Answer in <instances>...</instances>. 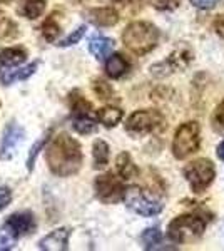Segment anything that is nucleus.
Masks as SVG:
<instances>
[{
	"mask_svg": "<svg viewBox=\"0 0 224 251\" xmlns=\"http://www.w3.org/2000/svg\"><path fill=\"white\" fill-rule=\"evenodd\" d=\"M46 163L54 176L71 177L80 171L84 163L82 146L67 132H59L49 141Z\"/></svg>",
	"mask_w": 224,
	"mask_h": 251,
	"instance_id": "obj_1",
	"label": "nucleus"
},
{
	"mask_svg": "<svg viewBox=\"0 0 224 251\" xmlns=\"http://www.w3.org/2000/svg\"><path fill=\"white\" fill-rule=\"evenodd\" d=\"M122 42L132 54L146 55L152 49H156L159 42V29L146 20H136L122 32Z\"/></svg>",
	"mask_w": 224,
	"mask_h": 251,
	"instance_id": "obj_2",
	"label": "nucleus"
},
{
	"mask_svg": "<svg viewBox=\"0 0 224 251\" xmlns=\"http://www.w3.org/2000/svg\"><path fill=\"white\" fill-rule=\"evenodd\" d=\"M207 226V218L201 216L198 213L181 214L174 218L168 226V238L173 243L184 245V243H193L199 240L204 234Z\"/></svg>",
	"mask_w": 224,
	"mask_h": 251,
	"instance_id": "obj_3",
	"label": "nucleus"
},
{
	"mask_svg": "<svg viewBox=\"0 0 224 251\" xmlns=\"http://www.w3.org/2000/svg\"><path fill=\"white\" fill-rule=\"evenodd\" d=\"M156 191L152 189H146V188H141V186H131L127 188L125 191V206H127L131 211H134L139 216H144V218H152V216H157L159 213L162 211L164 204L162 201L157 198Z\"/></svg>",
	"mask_w": 224,
	"mask_h": 251,
	"instance_id": "obj_4",
	"label": "nucleus"
},
{
	"mask_svg": "<svg viewBox=\"0 0 224 251\" xmlns=\"http://www.w3.org/2000/svg\"><path fill=\"white\" fill-rule=\"evenodd\" d=\"M124 126L125 131L132 137H142L162 131L166 127V119L156 109H141V111H134Z\"/></svg>",
	"mask_w": 224,
	"mask_h": 251,
	"instance_id": "obj_5",
	"label": "nucleus"
},
{
	"mask_svg": "<svg viewBox=\"0 0 224 251\" xmlns=\"http://www.w3.org/2000/svg\"><path fill=\"white\" fill-rule=\"evenodd\" d=\"M201 148V127L198 123L189 121L177 127L173 139V154L176 159H186Z\"/></svg>",
	"mask_w": 224,
	"mask_h": 251,
	"instance_id": "obj_6",
	"label": "nucleus"
},
{
	"mask_svg": "<svg viewBox=\"0 0 224 251\" xmlns=\"http://www.w3.org/2000/svg\"><path fill=\"white\" fill-rule=\"evenodd\" d=\"M125 188L124 179L119 174L114 173H104L94 179V193L96 198L104 204H117L124 201L125 198Z\"/></svg>",
	"mask_w": 224,
	"mask_h": 251,
	"instance_id": "obj_7",
	"label": "nucleus"
},
{
	"mask_svg": "<svg viewBox=\"0 0 224 251\" xmlns=\"http://www.w3.org/2000/svg\"><path fill=\"white\" fill-rule=\"evenodd\" d=\"M186 181L189 183L191 189L194 193H204L211 184H213L216 177V169L214 164L206 157H199L196 161H191L189 164H186V168L182 169Z\"/></svg>",
	"mask_w": 224,
	"mask_h": 251,
	"instance_id": "obj_8",
	"label": "nucleus"
},
{
	"mask_svg": "<svg viewBox=\"0 0 224 251\" xmlns=\"http://www.w3.org/2000/svg\"><path fill=\"white\" fill-rule=\"evenodd\" d=\"M24 139H25V129L15 121H10L3 129L2 139H0V161L14 159Z\"/></svg>",
	"mask_w": 224,
	"mask_h": 251,
	"instance_id": "obj_9",
	"label": "nucleus"
},
{
	"mask_svg": "<svg viewBox=\"0 0 224 251\" xmlns=\"http://www.w3.org/2000/svg\"><path fill=\"white\" fill-rule=\"evenodd\" d=\"M193 62V52L189 49H177L166 60L150 67V74L156 77H166L176 71H184Z\"/></svg>",
	"mask_w": 224,
	"mask_h": 251,
	"instance_id": "obj_10",
	"label": "nucleus"
},
{
	"mask_svg": "<svg viewBox=\"0 0 224 251\" xmlns=\"http://www.w3.org/2000/svg\"><path fill=\"white\" fill-rule=\"evenodd\" d=\"M72 234L71 228H57L54 231L42 238L39 241V250L42 251H67L69 250V238Z\"/></svg>",
	"mask_w": 224,
	"mask_h": 251,
	"instance_id": "obj_11",
	"label": "nucleus"
},
{
	"mask_svg": "<svg viewBox=\"0 0 224 251\" xmlns=\"http://www.w3.org/2000/svg\"><path fill=\"white\" fill-rule=\"evenodd\" d=\"M5 223L20 238L32 234L37 229V221H35V216L32 211H15L7 218Z\"/></svg>",
	"mask_w": 224,
	"mask_h": 251,
	"instance_id": "obj_12",
	"label": "nucleus"
},
{
	"mask_svg": "<svg viewBox=\"0 0 224 251\" xmlns=\"http://www.w3.org/2000/svg\"><path fill=\"white\" fill-rule=\"evenodd\" d=\"M85 19L96 27H112L119 22V12L112 7H97L85 12Z\"/></svg>",
	"mask_w": 224,
	"mask_h": 251,
	"instance_id": "obj_13",
	"label": "nucleus"
},
{
	"mask_svg": "<svg viewBox=\"0 0 224 251\" xmlns=\"http://www.w3.org/2000/svg\"><path fill=\"white\" fill-rule=\"evenodd\" d=\"M28 54L24 47H0V69H10L22 66L27 60Z\"/></svg>",
	"mask_w": 224,
	"mask_h": 251,
	"instance_id": "obj_14",
	"label": "nucleus"
},
{
	"mask_svg": "<svg viewBox=\"0 0 224 251\" xmlns=\"http://www.w3.org/2000/svg\"><path fill=\"white\" fill-rule=\"evenodd\" d=\"M105 75L111 79H121L131 71V62L124 57L122 54H111L105 59L104 66Z\"/></svg>",
	"mask_w": 224,
	"mask_h": 251,
	"instance_id": "obj_15",
	"label": "nucleus"
},
{
	"mask_svg": "<svg viewBox=\"0 0 224 251\" xmlns=\"http://www.w3.org/2000/svg\"><path fill=\"white\" fill-rule=\"evenodd\" d=\"M116 42L111 37H105V35H94L89 40V52L96 57L97 60H105L109 55L112 54Z\"/></svg>",
	"mask_w": 224,
	"mask_h": 251,
	"instance_id": "obj_16",
	"label": "nucleus"
},
{
	"mask_svg": "<svg viewBox=\"0 0 224 251\" xmlns=\"http://www.w3.org/2000/svg\"><path fill=\"white\" fill-rule=\"evenodd\" d=\"M46 7L47 0H17V14L27 20L42 17Z\"/></svg>",
	"mask_w": 224,
	"mask_h": 251,
	"instance_id": "obj_17",
	"label": "nucleus"
},
{
	"mask_svg": "<svg viewBox=\"0 0 224 251\" xmlns=\"http://www.w3.org/2000/svg\"><path fill=\"white\" fill-rule=\"evenodd\" d=\"M67 102H69V109H71L72 117L92 114V104L89 102V100L80 94V91H77V89H74L72 92H69Z\"/></svg>",
	"mask_w": 224,
	"mask_h": 251,
	"instance_id": "obj_18",
	"label": "nucleus"
},
{
	"mask_svg": "<svg viewBox=\"0 0 224 251\" xmlns=\"http://www.w3.org/2000/svg\"><path fill=\"white\" fill-rule=\"evenodd\" d=\"M116 171L124 181H131L139 176V169L134 163L132 156L129 152H121L116 159Z\"/></svg>",
	"mask_w": 224,
	"mask_h": 251,
	"instance_id": "obj_19",
	"label": "nucleus"
},
{
	"mask_svg": "<svg viewBox=\"0 0 224 251\" xmlns=\"http://www.w3.org/2000/svg\"><path fill=\"white\" fill-rule=\"evenodd\" d=\"M39 69V62H32L25 67H17L14 71H5L2 75H0V80H2L3 86H10V84L17 82V80H27L28 77L37 72Z\"/></svg>",
	"mask_w": 224,
	"mask_h": 251,
	"instance_id": "obj_20",
	"label": "nucleus"
},
{
	"mask_svg": "<svg viewBox=\"0 0 224 251\" xmlns=\"http://www.w3.org/2000/svg\"><path fill=\"white\" fill-rule=\"evenodd\" d=\"M109 159H111V148L109 144L102 139H96L92 144V166L94 169L100 171L105 166L109 164Z\"/></svg>",
	"mask_w": 224,
	"mask_h": 251,
	"instance_id": "obj_21",
	"label": "nucleus"
},
{
	"mask_svg": "<svg viewBox=\"0 0 224 251\" xmlns=\"http://www.w3.org/2000/svg\"><path fill=\"white\" fill-rule=\"evenodd\" d=\"M50 137H52V129H47V131L44 132V134L40 136L34 144H32L30 151H28V154H27V159H25V168H27V171H28V173L34 171L35 161H37V157H39L40 152L46 151V146L49 144Z\"/></svg>",
	"mask_w": 224,
	"mask_h": 251,
	"instance_id": "obj_22",
	"label": "nucleus"
},
{
	"mask_svg": "<svg viewBox=\"0 0 224 251\" xmlns=\"http://www.w3.org/2000/svg\"><path fill=\"white\" fill-rule=\"evenodd\" d=\"M96 116L104 127L111 129V127H116V126L122 121V117H124V111L119 107H116V106H104L96 112Z\"/></svg>",
	"mask_w": 224,
	"mask_h": 251,
	"instance_id": "obj_23",
	"label": "nucleus"
},
{
	"mask_svg": "<svg viewBox=\"0 0 224 251\" xmlns=\"http://www.w3.org/2000/svg\"><path fill=\"white\" fill-rule=\"evenodd\" d=\"M20 35L19 25L14 19H10L2 9H0V42H5V40L17 39Z\"/></svg>",
	"mask_w": 224,
	"mask_h": 251,
	"instance_id": "obj_24",
	"label": "nucleus"
},
{
	"mask_svg": "<svg viewBox=\"0 0 224 251\" xmlns=\"http://www.w3.org/2000/svg\"><path fill=\"white\" fill-rule=\"evenodd\" d=\"M40 32H42V37L47 40V42H57L59 35L62 34V27H60L59 20H57V14H50L49 17L42 22V27H40Z\"/></svg>",
	"mask_w": 224,
	"mask_h": 251,
	"instance_id": "obj_25",
	"label": "nucleus"
},
{
	"mask_svg": "<svg viewBox=\"0 0 224 251\" xmlns=\"http://www.w3.org/2000/svg\"><path fill=\"white\" fill-rule=\"evenodd\" d=\"M92 91L100 100H105V102H111V100L116 99V92H114L112 86L105 79H100V77L94 79L92 80Z\"/></svg>",
	"mask_w": 224,
	"mask_h": 251,
	"instance_id": "obj_26",
	"label": "nucleus"
},
{
	"mask_svg": "<svg viewBox=\"0 0 224 251\" xmlns=\"http://www.w3.org/2000/svg\"><path fill=\"white\" fill-rule=\"evenodd\" d=\"M19 240H20V236L7 225V223H3V225L0 226V251L14 250Z\"/></svg>",
	"mask_w": 224,
	"mask_h": 251,
	"instance_id": "obj_27",
	"label": "nucleus"
},
{
	"mask_svg": "<svg viewBox=\"0 0 224 251\" xmlns=\"http://www.w3.org/2000/svg\"><path fill=\"white\" fill-rule=\"evenodd\" d=\"M72 127L75 132L82 136H89L92 132L97 131V123L92 119L91 116H80V117H72Z\"/></svg>",
	"mask_w": 224,
	"mask_h": 251,
	"instance_id": "obj_28",
	"label": "nucleus"
},
{
	"mask_svg": "<svg viewBox=\"0 0 224 251\" xmlns=\"http://www.w3.org/2000/svg\"><path fill=\"white\" fill-rule=\"evenodd\" d=\"M141 241H142V245H144L146 250H156V248H159V245H161V241H162L161 229H159L157 226L144 229L142 234H141Z\"/></svg>",
	"mask_w": 224,
	"mask_h": 251,
	"instance_id": "obj_29",
	"label": "nucleus"
},
{
	"mask_svg": "<svg viewBox=\"0 0 224 251\" xmlns=\"http://www.w3.org/2000/svg\"><path fill=\"white\" fill-rule=\"evenodd\" d=\"M85 32H87V25L82 24V25H79L75 30H72L66 39L59 40V42H57V46H59V47H72V46H75V44H79L80 40H82V37L85 35Z\"/></svg>",
	"mask_w": 224,
	"mask_h": 251,
	"instance_id": "obj_30",
	"label": "nucleus"
},
{
	"mask_svg": "<svg viewBox=\"0 0 224 251\" xmlns=\"http://www.w3.org/2000/svg\"><path fill=\"white\" fill-rule=\"evenodd\" d=\"M149 3L156 10L161 12H173L181 5V0H149Z\"/></svg>",
	"mask_w": 224,
	"mask_h": 251,
	"instance_id": "obj_31",
	"label": "nucleus"
},
{
	"mask_svg": "<svg viewBox=\"0 0 224 251\" xmlns=\"http://www.w3.org/2000/svg\"><path fill=\"white\" fill-rule=\"evenodd\" d=\"M213 127L216 132L219 134H224V100L218 106V109L214 111L213 116Z\"/></svg>",
	"mask_w": 224,
	"mask_h": 251,
	"instance_id": "obj_32",
	"label": "nucleus"
},
{
	"mask_svg": "<svg viewBox=\"0 0 224 251\" xmlns=\"http://www.w3.org/2000/svg\"><path fill=\"white\" fill-rule=\"evenodd\" d=\"M12 203V191L7 186H0V213Z\"/></svg>",
	"mask_w": 224,
	"mask_h": 251,
	"instance_id": "obj_33",
	"label": "nucleus"
},
{
	"mask_svg": "<svg viewBox=\"0 0 224 251\" xmlns=\"http://www.w3.org/2000/svg\"><path fill=\"white\" fill-rule=\"evenodd\" d=\"M191 3H193L194 7H198V9L209 10L218 3V0H191Z\"/></svg>",
	"mask_w": 224,
	"mask_h": 251,
	"instance_id": "obj_34",
	"label": "nucleus"
},
{
	"mask_svg": "<svg viewBox=\"0 0 224 251\" xmlns=\"http://www.w3.org/2000/svg\"><path fill=\"white\" fill-rule=\"evenodd\" d=\"M213 27H214L216 34H218L221 39H224V14L223 15H218V17L214 19Z\"/></svg>",
	"mask_w": 224,
	"mask_h": 251,
	"instance_id": "obj_35",
	"label": "nucleus"
},
{
	"mask_svg": "<svg viewBox=\"0 0 224 251\" xmlns=\"http://www.w3.org/2000/svg\"><path fill=\"white\" fill-rule=\"evenodd\" d=\"M114 3H119V5L125 7V5H136V3H141V0H111Z\"/></svg>",
	"mask_w": 224,
	"mask_h": 251,
	"instance_id": "obj_36",
	"label": "nucleus"
},
{
	"mask_svg": "<svg viewBox=\"0 0 224 251\" xmlns=\"http://www.w3.org/2000/svg\"><path fill=\"white\" fill-rule=\"evenodd\" d=\"M218 157L221 161H224V139L219 143V146H218Z\"/></svg>",
	"mask_w": 224,
	"mask_h": 251,
	"instance_id": "obj_37",
	"label": "nucleus"
},
{
	"mask_svg": "<svg viewBox=\"0 0 224 251\" xmlns=\"http://www.w3.org/2000/svg\"><path fill=\"white\" fill-rule=\"evenodd\" d=\"M12 0H0V3H10Z\"/></svg>",
	"mask_w": 224,
	"mask_h": 251,
	"instance_id": "obj_38",
	"label": "nucleus"
},
{
	"mask_svg": "<svg viewBox=\"0 0 224 251\" xmlns=\"http://www.w3.org/2000/svg\"><path fill=\"white\" fill-rule=\"evenodd\" d=\"M77 2H84V0H77Z\"/></svg>",
	"mask_w": 224,
	"mask_h": 251,
	"instance_id": "obj_39",
	"label": "nucleus"
},
{
	"mask_svg": "<svg viewBox=\"0 0 224 251\" xmlns=\"http://www.w3.org/2000/svg\"><path fill=\"white\" fill-rule=\"evenodd\" d=\"M0 106H2V102H0Z\"/></svg>",
	"mask_w": 224,
	"mask_h": 251,
	"instance_id": "obj_40",
	"label": "nucleus"
}]
</instances>
